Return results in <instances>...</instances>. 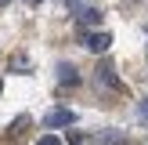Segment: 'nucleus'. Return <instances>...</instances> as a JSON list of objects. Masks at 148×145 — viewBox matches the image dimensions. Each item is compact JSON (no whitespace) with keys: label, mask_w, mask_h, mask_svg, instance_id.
Wrapping results in <instances>:
<instances>
[{"label":"nucleus","mask_w":148,"mask_h":145,"mask_svg":"<svg viewBox=\"0 0 148 145\" xmlns=\"http://www.w3.org/2000/svg\"><path fill=\"white\" fill-rule=\"evenodd\" d=\"M141 116H145V120H148V98L141 102Z\"/></svg>","instance_id":"6e6552de"},{"label":"nucleus","mask_w":148,"mask_h":145,"mask_svg":"<svg viewBox=\"0 0 148 145\" xmlns=\"http://www.w3.org/2000/svg\"><path fill=\"white\" fill-rule=\"evenodd\" d=\"M36 145H62V138H58V134H43Z\"/></svg>","instance_id":"0eeeda50"},{"label":"nucleus","mask_w":148,"mask_h":145,"mask_svg":"<svg viewBox=\"0 0 148 145\" xmlns=\"http://www.w3.org/2000/svg\"><path fill=\"white\" fill-rule=\"evenodd\" d=\"M79 18H83V22H101V11H94V7H79Z\"/></svg>","instance_id":"39448f33"},{"label":"nucleus","mask_w":148,"mask_h":145,"mask_svg":"<svg viewBox=\"0 0 148 145\" xmlns=\"http://www.w3.org/2000/svg\"><path fill=\"white\" fill-rule=\"evenodd\" d=\"M98 80H101V84H108V87H119V80L112 76V65H108V62H105V65L98 69Z\"/></svg>","instance_id":"7ed1b4c3"},{"label":"nucleus","mask_w":148,"mask_h":145,"mask_svg":"<svg viewBox=\"0 0 148 145\" xmlns=\"http://www.w3.org/2000/svg\"><path fill=\"white\" fill-rule=\"evenodd\" d=\"M0 94H4V80H0Z\"/></svg>","instance_id":"1a4fd4ad"},{"label":"nucleus","mask_w":148,"mask_h":145,"mask_svg":"<svg viewBox=\"0 0 148 145\" xmlns=\"http://www.w3.org/2000/svg\"><path fill=\"white\" fill-rule=\"evenodd\" d=\"M29 4H36V0H29Z\"/></svg>","instance_id":"9b49d317"},{"label":"nucleus","mask_w":148,"mask_h":145,"mask_svg":"<svg viewBox=\"0 0 148 145\" xmlns=\"http://www.w3.org/2000/svg\"><path fill=\"white\" fill-rule=\"evenodd\" d=\"M83 47H87V51H94V55H105V51L112 47V36H108V33H101V29H98V33H90V36L83 40Z\"/></svg>","instance_id":"f03ea898"},{"label":"nucleus","mask_w":148,"mask_h":145,"mask_svg":"<svg viewBox=\"0 0 148 145\" xmlns=\"http://www.w3.org/2000/svg\"><path fill=\"white\" fill-rule=\"evenodd\" d=\"M4 4H7V0H0V7H4Z\"/></svg>","instance_id":"9d476101"},{"label":"nucleus","mask_w":148,"mask_h":145,"mask_svg":"<svg viewBox=\"0 0 148 145\" xmlns=\"http://www.w3.org/2000/svg\"><path fill=\"white\" fill-rule=\"evenodd\" d=\"M101 145H123V134H101Z\"/></svg>","instance_id":"423d86ee"},{"label":"nucleus","mask_w":148,"mask_h":145,"mask_svg":"<svg viewBox=\"0 0 148 145\" xmlns=\"http://www.w3.org/2000/svg\"><path fill=\"white\" fill-rule=\"evenodd\" d=\"M58 80H62V84H76V69H72V65H62V69H58Z\"/></svg>","instance_id":"20e7f679"},{"label":"nucleus","mask_w":148,"mask_h":145,"mask_svg":"<svg viewBox=\"0 0 148 145\" xmlns=\"http://www.w3.org/2000/svg\"><path fill=\"white\" fill-rule=\"evenodd\" d=\"M69 123H76V113L72 109H51L47 116H43V127H51V130H58V127H69Z\"/></svg>","instance_id":"f257e3e1"}]
</instances>
